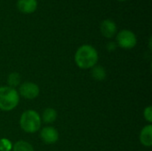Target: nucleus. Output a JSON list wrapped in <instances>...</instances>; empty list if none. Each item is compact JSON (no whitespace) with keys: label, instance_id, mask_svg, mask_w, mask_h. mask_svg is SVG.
<instances>
[{"label":"nucleus","instance_id":"obj_7","mask_svg":"<svg viewBox=\"0 0 152 151\" xmlns=\"http://www.w3.org/2000/svg\"><path fill=\"white\" fill-rule=\"evenodd\" d=\"M101 32L102 34L107 37L111 38L117 33V25L111 20H104L101 24Z\"/></svg>","mask_w":152,"mask_h":151},{"label":"nucleus","instance_id":"obj_11","mask_svg":"<svg viewBox=\"0 0 152 151\" xmlns=\"http://www.w3.org/2000/svg\"><path fill=\"white\" fill-rule=\"evenodd\" d=\"M91 74H92L93 78L97 81H103L107 76L106 70L104 69V68H102L101 66H96V65L94 67H93Z\"/></svg>","mask_w":152,"mask_h":151},{"label":"nucleus","instance_id":"obj_10","mask_svg":"<svg viewBox=\"0 0 152 151\" xmlns=\"http://www.w3.org/2000/svg\"><path fill=\"white\" fill-rule=\"evenodd\" d=\"M57 118V112L53 108H47L42 114V120L46 124L53 123Z\"/></svg>","mask_w":152,"mask_h":151},{"label":"nucleus","instance_id":"obj_4","mask_svg":"<svg viewBox=\"0 0 152 151\" xmlns=\"http://www.w3.org/2000/svg\"><path fill=\"white\" fill-rule=\"evenodd\" d=\"M118 45L123 49H132L137 44V38L134 32L128 29L121 30L117 36Z\"/></svg>","mask_w":152,"mask_h":151},{"label":"nucleus","instance_id":"obj_13","mask_svg":"<svg viewBox=\"0 0 152 151\" xmlns=\"http://www.w3.org/2000/svg\"><path fill=\"white\" fill-rule=\"evenodd\" d=\"M20 76L19 73L17 72H13L12 74H10L8 76V79H7V83H8V86L14 88L17 85H20Z\"/></svg>","mask_w":152,"mask_h":151},{"label":"nucleus","instance_id":"obj_9","mask_svg":"<svg viewBox=\"0 0 152 151\" xmlns=\"http://www.w3.org/2000/svg\"><path fill=\"white\" fill-rule=\"evenodd\" d=\"M140 141L142 145L151 147L152 145V125H149L142 128L140 134Z\"/></svg>","mask_w":152,"mask_h":151},{"label":"nucleus","instance_id":"obj_17","mask_svg":"<svg viewBox=\"0 0 152 151\" xmlns=\"http://www.w3.org/2000/svg\"><path fill=\"white\" fill-rule=\"evenodd\" d=\"M118 1H126V0H118Z\"/></svg>","mask_w":152,"mask_h":151},{"label":"nucleus","instance_id":"obj_5","mask_svg":"<svg viewBox=\"0 0 152 151\" xmlns=\"http://www.w3.org/2000/svg\"><path fill=\"white\" fill-rule=\"evenodd\" d=\"M20 94L28 100H33L37 98L39 94V87L37 85L31 83V82H26L20 85L19 89Z\"/></svg>","mask_w":152,"mask_h":151},{"label":"nucleus","instance_id":"obj_3","mask_svg":"<svg viewBox=\"0 0 152 151\" xmlns=\"http://www.w3.org/2000/svg\"><path fill=\"white\" fill-rule=\"evenodd\" d=\"M20 125L23 131L28 133H36L41 126V117L35 110H27L22 113Z\"/></svg>","mask_w":152,"mask_h":151},{"label":"nucleus","instance_id":"obj_16","mask_svg":"<svg viewBox=\"0 0 152 151\" xmlns=\"http://www.w3.org/2000/svg\"><path fill=\"white\" fill-rule=\"evenodd\" d=\"M115 48H116V44H115V43H113V42L109 43L108 45H107V49H108L109 51H114Z\"/></svg>","mask_w":152,"mask_h":151},{"label":"nucleus","instance_id":"obj_14","mask_svg":"<svg viewBox=\"0 0 152 151\" xmlns=\"http://www.w3.org/2000/svg\"><path fill=\"white\" fill-rule=\"evenodd\" d=\"M12 150V142L8 139H1L0 140V151H10Z\"/></svg>","mask_w":152,"mask_h":151},{"label":"nucleus","instance_id":"obj_6","mask_svg":"<svg viewBox=\"0 0 152 151\" xmlns=\"http://www.w3.org/2000/svg\"><path fill=\"white\" fill-rule=\"evenodd\" d=\"M40 136L42 141L46 144H53L59 139V133L57 130L53 127L47 126L41 130Z\"/></svg>","mask_w":152,"mask_h":151},{"label":"nucleus","instance_id":"obj_15","mask_svg":"<svg viewBox=\"0 0 152 151\" xmlns=\"http://www.w3.org/2000/svg\"><path fill=\"white\" fill-rule=\"evenodd\" d=\"M143 114H144V117H145V119H146L148 122L151 123L152 122V107L151 106H148V107L144 109Z\"/></svg>","mask_w":152,"mask_h":151},{"label":"nucleus","instance_id":"obj_1","mask_svg":"<svg viewBox=\"0 0 152 151\" xmlns=\"http://www.w3.org/2000/svg\"><path fill=\"white\" fill-rule=\"evenodd\" d=\"M75 61L80 69H91L94 67L98 61V53L92 45L84 44L77 50L75 54Z\"/></svg>","mask_w":152,"mask_h":151},{"label":"nucleus","instance_id":"obj_2","mask_svg":"<svg viewBox=\"0 0 152 151\" xmlns=\"http://www.w3.org/2000/svg\"><path fill=\"white\" fill-rule=\"evenodd\" d=\"M20 96L14 88L0 86V109L4 111L12 110L19 104Z\"/></svg>","mask_w":152,"mask_h":151},{"label":"nucleus","instance_id":"obj_8","mask_svg":"<svg viewBox=\"0 0 152 151\" xmlns=\"http://www.w3.org/2000/svg\"><path fill=\"white\" fill-rule=\"evenodd\" d=\"M17 7L19 11L22 13H32L37 8V0H18Z\"/></svg>","mask_w":152,"mask_h":151},{"label":"nucleus","instance_id":"obj_12","mask_svg":"<svg viewBox=\"0 0 152 151\" xmlns=\"http://www.w3.org/2000/svg\"><path fill=\"white\" fill-rule=\"evenodd\" d=\"M12 151H34V149L28 142L19 141L12 145Z\"/></svg>","mask_w":152,"mask_h":151}]
</instances>
